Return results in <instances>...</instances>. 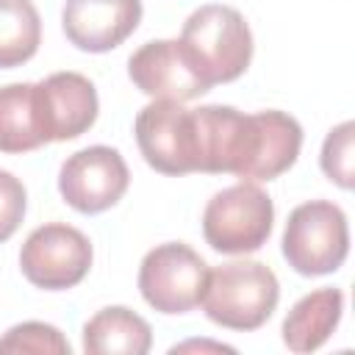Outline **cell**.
Segmentation results:
<instances>
[{
    "label": "cell",
    "instance_id": "16",
    "mask_svg": "<svg viewBox=\"0 0 355 355\" xmlns=\"http://www.w3.org/2000/svg\"><path fill=\"white\" fill-rule=\"evenodd\" d=\"M42 42V19L33 0H0V69L31 61Z\"/></svg>",
    "mask_w": 355,
    "mask_h": 355
},
{
    "label": "cell",
    "instance_id": "4",
    "mask_svg": "<svg viewBox=\"0 0 355 355\" xmlns=\"http://www.w3.org/2000/svg\"><path fill=\"white\" fill-rule=\"evenodd\" d=\"M349 252L347 214L330 200H311L288 214L283 258L305 277L336 272Z\"/></svg>",
    "mask_w": 355,
    "mask_h": 355
},
{
    "label": "cell",
    "instance_id": "14",
    "mask_svg": "<svg viewBox=\"0 0 355 355\" xmlns=\"http://www.w3.org/2000/svg\"><path fill=\"white\" fill-rule=\"evenodd\" d=\"M36 83H8L0 89V153H28L47 144Z\"/></svg>",
    "mask_w": 355,
    "mask_h": 355
},
{
    "label": "cell",
    "instance_id": "20",
    "mask_svg": "<svg viewBox=\"0 0 355 355\" xmlns=\"http://www.w3.org/2000/svg\"><path fill=\"white\" fill-rule=\"evenodd\" d=\"M186 349H216V352H233V347H227V344H208V341H186V344L172 347L169 352H186Z\"/></svg>",
    "mask_w": 355,
    "mask_h": 355
},
{
    "label": "cell",
    "instance_id": "5",
    "mask_svg": "<svg viewBox=\"0 0 355 355\" xmlns=\"http://www.w3.org/2000/svg\"><path fill=\"white\" fill-rule=\"evenodd\" d=\"M208 263L183 241L153 247L139 266V291L158 313H189L202 302Z\"/></svg>",
    "mask_w": 355,
    "mask_h": 355
},
{
    "label": "cell",
    "instance_id": "2",
    "mask_svg": "<svg viewBox=\"0 0 355 355\" xmlns=\"http://www.w3.org/2000/svg\"><path fill=\"white\" fill-rule=\"evenodd\" d=\"M280 286L261 261H230L208 275L202 294L205 316L230 330H258L275 313Z\"/></svg>",
    "mask_w": 355,
    "mask_h": 355
},
{
    "label": "cell",
    "instance_id": "13",
    "mask_svg": "<svg viewBox=\"0 0 355 355\" xmlns=\"http://www.w3.org/2000/svg\"><path fill=\"white\" fill-rule=\"evenodd\" d=\"M344 294L341 288H316L297 300L283 319V341L291 352L319 349L341 322Z\"/></svg>",
    "mask_w": 355,
    "mask_h": 355
},
{
    "label": "cell",
    "instance_id": "15",
    "mask_svg": "<svg viewBox=\"0 0 355 355\" xmlns=\"http://www.w3.org/2000/svg\"><path fill=\"white\" fill-rule=\"evenodd\" d=\"M150 347V324L125 305L103 308L83 324V352L89 355H144Z\"/></svg>",
    "mask_w": 355,
    "mask_h": 355
},
{
    "label": "cell",
    "instance_id": "3",
    "mask_svg": "<svg viewBox=\"0 0 355 355\" xmlns=\"http://www.w3.org/2000/svg\"><path fill=\"white\" fill-rule=\"evenodd\" d=\"M272 222V197L261 186L241 180L208 200L202 211V236L216 252L247 255L266 244Z\"/></svg>",
    "mask_w": 355,
    "mask_h": 355
},
{
    "label": "cell",
    "instance_id": "6",
    "mask_svg": "<svg viewBox=\"0 0 355 355\" xmlns=\"http://www.w3.org/2000/svg\"><path fill=\"white\" fill-rule=\"evenodd\" d=\"M19 266L28 283L44 291L78 286L92 269V241L72 225L47 222L25 239Z\"/></svg>",
    "mask_w": 355,
    "mask_h": 355
},
{
    "label": "cell",
    "instance_id": "12",
    "mask_svg": "<svg viewBox=\"0 0 355 355\" xmlns=\"http://www.w3.org/2000/svg\"><path fill=\"white\" fill-rule=\"evenodd\" d=\"M39 89L42 119L50 141H69L86 133L97 119V89L80 72H53Z\"/></svg>",
    "mask_w": 355,
    "mask_h": 355
},
{
    "label": "cell",
    "instance_id": "18",
    "mask_svg": "<svg viewBox=\"0 0 355 355\" xmlns=\"http://www.w3.org/2000/svg\"><path fill=\"white\" fill-rule=\"evenodd\" d=\"M69 341L61 336L58 327L44 322H22L14 324L0 338V352H53V355H69Z\"/></svg>",
    "mask_w": 355,
    "mask_h": 355
},
{
    "label": "cell",
    "instance_id": "1",
    "mask_svg": "<svg viewBox=\"0 0 355 355\" xmlns=\"http://www.w3.org/2000/svg\"><path fill=\"white\" fill-rule=\"evenodd\" d=\"M178 42L211 86L236 80L244 75L252 58L250 25L236 8L219 3H208L191 11Z\"/></svg>",
    "mask_w": 355,
    "mask_h": 355
},
{
    "label": "cell",
    "instance_id": "8",
    "mask_svg": "<svg viewBox=\"0 0 355 355\" xmlns=\"http://www.w3.org/2000/svg\"><path fill=\"white\" fill-rule=\"evenodd\" d=\"M130 172L119 150L94 144L72 153L58 172V191L80 214L108 211L128 191Z\"/></svg>",
    "mask_w": 355,
    "mask_h": 355
},
{
    "label": "cell",
    "instance_id": "11",
    "mask_svg": "<svg viewBox=\"0 0 355 355\" xmlns=\"http://www.w3.org/2000/svg\"><path fill=\"white\" fill-rule=\"evenodd\" d=\"M141 22V0H67L61 25L67 39L86 53L119 47Z\"/></svg>",
    "mask_w": 355,
    "mask_h": 355
},
{
    "label": "cell",
    "instance_id": "10",
    "mask_svg": "<svg viewBox=\"0 0 355 355\" xmlns=\"http://www.w3.org/2000/svg\"><path fill=\"white\" fill-rule=\"evenodd\" d=\"M128 75L153 100H194L211 89L178 39H155L128 58Z\"/></svg>",
    "mask_w": 355,
    "mask_h": 355
},
{
    "label": "cell",
    "instance_id": "19",
    "mask_svg": "<svg viewBox=\"0 0 355 355\" xmlns=\"http://www.w3.org/2000/svg\"><path fill=\"white\" fill-rule=\"evenodd\" d=\"M25 205H28V194H25L22 180L0 169V244L8 241L22 225Z\"/></svg>",
    "mask_w": 355,
    "mask_h": 355
},
{
    "label": "cell",
    "instance_id": "9",
    "mask_svg": "<svg viewBox=\"0 0 355 355\" xmlns=\"http://www.w3.org/2000/svg\"><path fill=\"white\" fill-rule=\"evenodd\" d=\"M302 147V128L283 111H258L244 119L241 155L236 178L241 180H272L294 166Z\"/></svg>",
    "mask_w": 355,
    "mask_h": 355
},
{
    "label": "cell",
    "instance_id": "7",
    "mask_svg": "<svg viewBox=\"0 0 355 355\" xmlns=\"http://www.w3.org/2000/svg\"><path fill=\"white\" fill-rule=\"evenodd\" d=\"M133 133L144 161L155 172H197V139L191 108H183L178 100H153L139 111Z\"/></svg>",
    "mask_w": 355,
    "mask_h": 355
},
{
    "label": "cell",
    "instance_id": "17",
    "mask_svg": "<svg viewBox=\"0 0 355 355\" xmlns=\"http://www.w3.org/2000/svg\"><path fill=\"white\" fill-rule=\"evenodd\" d=\"M355 125L352 122H341L336 125L322 144V172L341 189H352L355 186Z\"/></svg>",
    "mask_w": 355,
    "mask_h": 355
}]
</instances>
